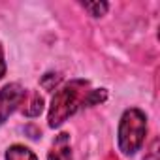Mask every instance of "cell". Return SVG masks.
I'll use <instances>...</instances> for the list:
<instances>
[{"mask_svg": "<svg viewBox=\"0 0 160 160\" xmlns=\"http://www.w3.org/2000/svg\"><path fill=\"white\" fill-rule=\"evenodd\" d=\"M106 98H108L106 89H91V83L87 79H72L60 89H57L51 100V108L47 113L49 126L58 128L79 109L98 106L106 102Z\"/></svg>", "mask_w": 160, "mask_h": 160, "instance_id": "obj_1", "label": "cell"}, {"mask_svg": "<svg viewBox=\"0 0 160 160\" xmlns=\"http://www.w3.org/2000/svg\"><path fill=\"white\" fill-rule=\"evenodd\" d=\"M147 134V117L141 109L130 108L122 113L119 122V149L122 154H136L145 141Z\"/></svg>", "mask_w": 160, "mask_h": 160, "instance_id": "obj_2", "label": "cell"}, {"mask_svg": "<svg viewBox=\"0 0 160 160\" xmlns=\"http://www.w3.org/2000/svg\"><path fill=\"white\" fill-rule=\"evenodd\" d=\"M27 91L19 83H10L0 91V124H4L6 119L23 104Z\"/></svg>", "mask_w": 160, "mask_h": 160, "instance_id": "obj_3", "label": "cell"}, {"mask_svg": "<svg viewBox=\"0 0 160 160\" xmlns=\"http://www.w3.org/2000/svg\"><path fill=\"white\" fill-rule=\"evenodd\" d=\"M47 160H72V143H70V134L60 132L49 149Z\"/></svg>", "mask_w": 160, "mask_h": 160, "instance_id": "obj_4", "label": "cell"}, {"mask_svg": "<svg viewBox=\"0 0 160 160\" xmlns=\"http://www.w3.org/2000/svg\"><path fill=\"white\" fill-rule=\"evenodd\" d=\"M6 160H38V156L25 145H12L6 151Z\"/></svg>", "mask_w": 160, "mask_h": 160, "instance_id": "obj_5", "label": "cell"}, {"mask_svg": "<svg viewBox=\"0 0 160 160\" xmlns=\"http://www.w3.org/2000/svg\"><path fill=\"white\" fill-rule=\"evenodd\" d=\"M43 109V98L38 94V92H32L30 94V100H28V106H25L23 113L27 117H38Z\"/></svg>", "mask_w": 160, "mask_h": 160, "instance_id": "obj_6", "label": "cell"}, {"mask_svg": "<svg viewBox=\"0 0 160 160\" xmlns=\"http://www.w3.org/2000/svg\"><path fill=\"white\" fill-rule=\"evenodd\" d=\"M87 12H89V15H92V17H102V15H106V12L109 10V4L108 2H83L81 4Z\"/></svg>", "mask_w": 160, "mask_h": 160, "instance_id": "obj_7", "label": "cell"}, {"mask_svg": "<svg viewBox=\"0 0 160 160\" xmlns=\"http://www.w3.org/2000/svg\"><path fill=\"white\" fill-rule=\"evenodd\" d=\"M58 83H60V75L58 73H45L42 77V87L47 89V91H55Z\"/></svg>", "mask_w": 160, "mask_h": 160, "instance_id": "obj_8", "label": "cell"}, {"mask_svg": "<svg viewBox=\"0 0 160 160\" xmlns=\"http://www.w3.org/2000/svg\"><path fill=\"white\" fill-rule=\"evenodd\" d=\"M6 75V60H4V49L2 43H0V79Z\"/></svg>", "mask_w": 160, "mask_h": 160, "instance_id": "obj_9", "label": "cell"}]
</instances>
